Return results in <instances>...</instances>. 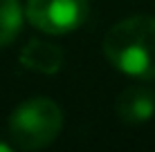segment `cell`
<instances>
[{"label": "cell", "mask_w": 155, "mask_h": 152, "mask_svg": "<svg viewBox=\"0 0 155 152\" xmlns=\"http://www.w3.org/2000/svg\"><path fill=\"white\" fill-rule=\"evenodd\" d=\"M12 150V145H7V143H0V152H9Z\"/></svg>", "instance_id": "7"}, {"label": "cell", "mask_w": 155, "mask_h": 152, "mask_svg": "<svg viewBox=\"0 0 155 152\" xmlns=\"http://www.w3.org/2000/svg\"><path fill=\"white\" fill-rule=\"evenodd\" d=\"M104 54L115 70L130 78H155V18L133 16L113 25L104 38Z\"/></svg>", "instance_id": "1"}, {"label": "cell", "mask_w": 155, "mask_h": 152, "mask_svg": "<svg viewBox=\"0 0 155 152\" xmlns=\"http://www.w3.org/2000/svg\"><path fill=\"white\" fill-rule=\"evenodd\" d=\"M90 11L88 0H27L25 16L36 29L63 36L79 29Z\"/></svg>", "instance_id": "3"}, {"label": "cell", "mask_w": 155, "mask_h": 152, "mask_svg": "<svg viewBox=\"0 0 155 152\" xmlns=\"http://www.w3.org/2000/svg\"><path fill=\"white\" fill-rule=\"evenodd\" d=\"M117 116L124 123L140 125L151 121L155 114V92L144 85H133L117 96Z\"/></svg>", "instance_id": "4"}, {"label": "cell", "mask_w": 155, "mask_h": 152, "mask_svg": "<svg viewBox=\"0 0 155 152\" xmlns=\"http://www.w3.org/2000/svg\"><path fill=\"white\" fill-rule=\"evenodd\" d=\"M63 112L52 98L38 96L20 103L9 116V137L20 150H41L61 134Z\"/></svg>", "instance_id": "2"}, {"label": "cell", "mask_w": 155, "mask_h": 152, "mask_svg": "<svg viewBox=\"0 0 155 152\" xmlns=\"http://www.w3.org/2000/svg\"><path fill=\"white\" fill-rule=\"evenodd\" d=\"M20 63L41 74H56L63 65V49L47 40H29L20 51Z\"/></svg>", "instance_id": "5"}, {"label": "cell", "mask_w": 155, "mask_h": 152, "mask_svg": "<svg viewBox=\"0 0 155 152\" xmlns=\"http://www.w3.org/2000/svg\"><path fill=\"white\" fill-rule=\"evenodd\" d=\"M23 27V9L18 0H0V47L14 43Z\"/></svg>", "instance_id": "6"}]
</instances>
